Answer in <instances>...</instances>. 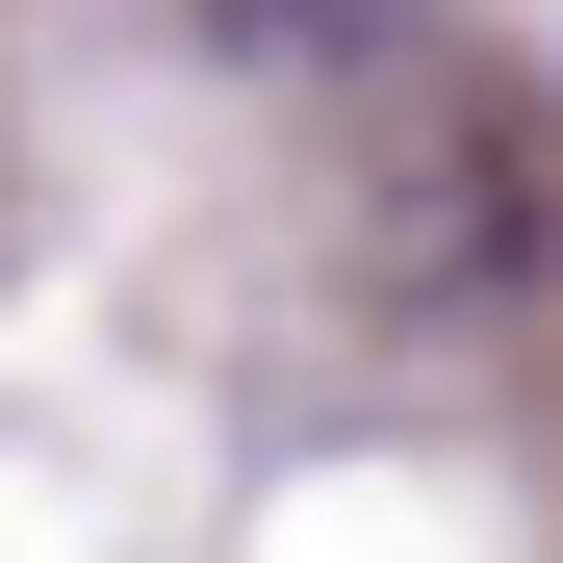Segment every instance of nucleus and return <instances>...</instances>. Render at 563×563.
<instances>
[{
  "mask_svg": "<svg viewBox=\"0 0 563 563\" xmlns=\"http://www.w3.org/2000/svg\"><path fill=\"white\" fill-rule=\"evenodd\" d=\"M231 52H282V77H385L410 0H231Z\"/></svg>",
  "mask_w": 563,
  "mask_h": 563,
  "instance_id": "f257e3e1",
  "label": "nucleus"
}]
</instances>
